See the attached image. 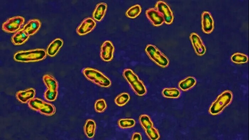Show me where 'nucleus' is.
Segmentation results:
<instances>
[{
  "label": "nucleus",
  "mask_w": 249,
  "mask_h": 140,
  "mask_svg": "<svg viewBox=\"0 0 249 140\" xmlns=\"http://www.w3.org/2000/svg\"><path fill=\"white\" fill-rule=\"evenodd\" d=\"M82 72L87 79L101 87L107 88L111 85L110 80L96 69L87 67L83 70Z\"/></svg>",
  "instance_id": "nucleus-1"
},
{
  "label": "nucleus",
  "mask_w": 249,
  "mask_h": 140,
  "mask_svg": "<svg viewBox=\"0 0 249 140\" xmlns=\"http://www.w3.org/2000/svg\"><path fill=\"white\" fill-rule=\"evenodd\" d=\"M46 51L43 49H36L16 52L14 59L18 61L28 62L38 61L43 59L46 56Z\"/></svg>",
  "instance_id": "nucleus-2"
},
{
  "label": "nucleus",
  "mask_w": 249,
  "mask_h": 140,
  "mask_svg": "<svg viewBox=\"0 0 249 140\" xmlns=\"http://www.w3.org/2000/svg\"><path fill=\"white\" fill-rule=\"evenodd\" d=\"M123 75L137 95L142 96L146 93V89L143 82L131 69H125Z\"/></svg>",
  "instance_id": "nucleus-3"
},
{
  "label": "nucleus",
  "mask_w": 249,
  "mask_h": 140,
  "mask_svg": "<svg viewBox=\"0 0 249 140\" xmlns=\"http://www.w3.org/2000/svg\"><path fill=\"white\" fill-rule=\"evenodd\" d=\"M28 105L32 109L47 116L53 115L56 112L55 107L53 105L37 98L30 100Z\"/></svg>",
  "instance_id": "nucleus-4"
},
{
  "label": "nucleus",
  "mask_w": 249,
  "mask_h": 140,
  "mask_svg": "<svg viewBox=\"0 0 249 140\" xmlns=\"http://www.w3.org/2000/svg\"><path fill=\"white\" fill-rule=\"evenodd\" d=\"M232 94L229 91L222 92L212 104L209 109V112L212 114H216L221 112L231 102Z\"/></svg>",
  "instance_id": "nucleus-5"
},
{
  "label": "nucleus",
  "mask_w": 249,
  "mask_h": 140,
  "mask_svg": "<svg viewBox=\"0 0 249 140\" xmlns=\"http://www.w3.org/2000/svg\"><path fill=\"white\" fill-rule=\"evenodd\" d=\"M145 51L150 59L160 66L164 67L169 64V61L167 57L155 46L148 45L145 48Z\"/></svg>",
  "instance_id": "nucleus-6"
},
{
  "label": "nucleus",
  "mask_w": 249,
  "mask_h": 140,
  "mask_svg": "<svg viewBox=\"0 0 249 140\" xmlns=\"http://www.w3.org/2000/svg\"><path fill=\"white\" fill-rule=\"evenodd\" d=\"M24 18L20 16L10 18L3 23L2 29L3 31L7 32H14L20 29L24 23Z\"/></svg>",
  "instance_id": "nucleus-7"
},
{
  "label": "nucleus",
  "mask_w": 249,
  "mask_h": 140,
  "mask_svg": "<svg viewBox=\"0 0 249 140\" xmlns=\"http://www.w3.org/2000/svg\"><path fill=\"white\" fill-rule=\"evenodd\" d=\"M155 8L162 14L166 24H170L172 23L174 19L173 13L166 3L162 1L158 2L155 5Z\"/></svg>",
  "instance_id": "nucleus-8"
},
{
  "label": "nucleus",
  "mask_w": 249,
  "mask_h": 140,
  "mask_svg": "<svg viewBox=\"0 0 249 140\" xmlns=\"http://www.w3.org/2000/svg\"><path fill=\"white\" fill-rule=\"evenodd\" d=\"M114 48L112 42L109 40L104 41L101 46L100 56L105 61H111L113 56Z\"/></svg>",
  "instance_id": "nucleus-9"
},
{
  "label": "nucleus",
  "mask_w": 249,
  "mask_h": 140,
  "mask_svg": "<svg viewBox=\"0 0 249 140\" xmlns=\"http://www.w3.org/2000/svg\"><path fill=\"white\" fill-rule=\"evenodd\" d=\"M202 29L206 34H210L214 29V22L210 13L207 11L203 12L201 15Z\"/></svg>",
  "instance_id": "nucleus-10"
},
{
  "label": "nucleus",
  "mask_w": 249,
  "mask_h": 140,
  "mask_svg": "<svg viewBox=\"0 0 249 140\" xmlns=\"http://www.w3.org/2000/svg\"><path fill=\"white\" fill-rule=\"evenodd\" d=\"M95 21L92 18L85 19L76 30L77 34L80 36L85 35L91 32L96 26Z\"/></svg>",
  "instance_id": "nucleus-11"
},
{
  "label": "nucleus",
  "mask_w": 249,
  "mask_h": 140,
  "mask_svg": "<svg viewBox=\"0 0 249 140\" xmlns=\"http://www.w3.org/2000/svg\"><path fill=\"white\" fill-rule=\"evenodd\" d=\"M190 39L196 53L199 56L204 55L206 51V47L199 36L193 33L190 36Z\"/></svg>",
  "instance_id": "nucleus-12"
},
{
  "label": "nucleus",
  "mask_w": 249,
  "mask_h": 140,
  "mask_svg": "<svg viewBox=\"0 0 249 140\" xmlns=\"http://www.w3.org/2000/svg\"><path fill=\"white\" fill-rule=\"evenodd\" d=\"M145 14L151 22L155 26H159L164 22L162 14L154 8L148 9L145 12Z\"/></svg>",
  "instance_id": "nucleus-13"
},
{
  "label": "nucleus",
  "mask_w": 249,
  "mask_h": 140,
  "mask_svg": "<svg viewBox=\"0 0 249 140\" xmlns=\"http://www.w3.org/2000/svg\"><path fill=\"white\" fill-rule=\"evenodd\" d=\"M41 25L40 21L37 19L29 20L24 26V32L29 36L34 34L39 30Z\"/></svg>",
  "instance_id": "nucleus-14"
},
{
  "label": "nucleus",
  "mask_w": 249,
  "mask_h": 140,
  "mask_svg": "<svg viewBox=\"0 0 249 140\" xmlns=\"http://www.w3.org/2000/svg\"><path fill=\"white\" fill-rule=\"evenodd\" d=\"M35 95V91L34 89L30 88L24 91H20L16 94L17 99L23 103L27 102L28 101L33 98Z\"/></svg>",
  "instance_id": "nucleus-15"
},
{
  "label": "nucleus",
  "mask_w": 249,
  "mask_h": 140,
  "mask_svg": "<svg viewBox=\"0 0 249 140\" xmlns=\"http://www.w3.org/2000/svg\"><path fill=\"white\" fill-rule=\"evenodd\" d=\"M43 79L48 88L46 91L50 92H58V84L54 78L50 75L46 74L43 76Z\"/></svg>",
  "instance_id": "nucleus-16"
},
{
  "label": "nucleus",
  "mask_w": 249,
  "mask_h": 140,
  "mask_svg": "<svg viewBox=\"0 0 249 140\" xmlns=\"http://www.w3.org/2000/svg\"><path fill=\"white\" fill-rule=\"evenodd\" d=\"M107 7L106 3L101 2L97 4L92 14L94 19L98 21H101L105 14Z\"/></svg>",
  "instance_id": "nucleus-17"
},
{
  "label": "nucleus",
  "mask_w": 249,
  "mask_h": 140,
  "mask_svg": "<svg viewBox=\"0 0 249 140\" xmlns=\"http://www.w3.org/2000/svg\"><path fill=\"white\" fill-rule=\"evenodd\" d=\"M63 44L62 39L57 38L53 41L49 45L47 49V54L50 56H55Z\"/></svg>",
  "instance_id": "nucleus-18"
},
{
  "label": "nucleus",
  "mask_w": 249,
  "mask_h": 140,
  "mask_svg": "<svg viewBox=\"0 0 249 140\" xmlns=\"http://www.w3.org/2000/svg\"><path fill=\"white\" fill-rule=\"evenodd\" d=\"M29 36L27 34L23 29H21L12 36L11 39L12 42L15 45L22 44L25 42L28 39Z\"/></svg>",
  "instance_id": "nucleus-19"
},
{
  "label": "nucleus",
  "mask_w": 249,
  "mask_h": 140,
  "mask_svg": "<svg viewBox=\"0 0 249 140\" xmlns=\"http://www.w3.org/2000/svg\"><path fill=\"white\" fill-rule=\"evenodd\" d=\"M96 128V124L94 121L88 119L86 122L84 127V132L89 138H93L94 136Z\"/></svg>",
  "instance_id": "nucleus-20"
},
{
  "label": "nucleus",
  "mask_w": 249,
  "mask_h": 140,
  "mask_svg": "<svg viewBox=\"0 0 249 140\" xmlns=\"http://www.w3.org/2000/svg\"><path fill=\"white\" fill-rule=\"evenodd\" d=\"M196 82L194 78L189 77L181 81L179 84V87L182 90L186 91L194 86Z\"/></svg>",
  "instance_id": "nucleus-21"
},
{
  "label": "nucleus",
  "mask_w": 249,
  "mask_h": 140,
  "mask_svg": "<svg viewBox=\"0 0 249 140\" xmlns=\"http://www.w3.org/2000/svg\"><path fill=\"white\" fill-rule=\"evenodd\" d=\"M141 10L140 5H136L130 8L126 12V15L128 17L135 18L140 14Z\"/></svg>",
  "instance_id": "nucleus-22"
},
{
  "label": "nucleus",
  "mask_w": 249,
  "mask_h": 140,
  "mask_svg": "<svg viewBox=\"0 0 249 140\" xmlns=\"http://www.w3.org/2000/svg\"><path fill=\"white\" fill-rule=\"evenodd\" d=\"M130 96L127 93L123 92L117 96L114 99L115 103L119 106L125 105L129 100Z\"/></svg>",
  "instance_id": "nucleus-23"
},
{
  "label": "nucleus",
  "mask_w": 249,
  "mask_h": 140,
  "mask_svg": "<svg viewBox=\"0 0 249 140\" xmlns=\"http://www.w3.org/2000/svg\"><path fill=\"white\" fill-rule=\"evenodd\" d=\"M162 94L164 96L167 98H176L179 96L180 92L177 89L165 88L162 91Z\"/></svg>",
  "instance_id": "nucleus-24"
},
{
  "label": "nucleus",
  "mask_w": 249,
  "mask_h": 140,
  "mask_svg": "<svg viewBox=\"0 0 249 140\" xmlns=\"http://www.w3.org/2000/svg\"><path fill=\"white\" fill-rule=\"evenodd\" d=\"M232 61L236 64H243L247 62L248 60L247 56L245 54L240 53H236L231 56Z\"/></svg>",
  "instance_id": "nucleus-25"
},
{
  "label": "nucleus",
  "mask_w": 249,
  "mask_h": 140,
  "mask_svg": "<svg viewBox=\"0 0 249 140\" xmlns=\"http://www.w3.org/2000/svg\"><path fill=\"white\" fill-rule=\"evenodd\" d=\"M139 121L141 125L145 130L153 126V124L149 117L147 115L143 114L139 117Z\"/></svg>",
  "instance_id": "nucleus-26"
},
{
  "label": "nucleus",
  "mask_w": 249,
  "mask_h": 140,
  "mask_svg": "<svg viewBox=\"0 0 249 140\" xmlns=\"http://www.w3.org/2000/svg\"><path fill=\"white\" fill-rule=\"evenodd\" d=\"M135 124V121L133 119H121L118 122L119 126L120 127L123 129L132 127Z\"/></svg>",
  "instance_id": "nucleus-27"
},
{
  "label": "nucleus",
  "mask_w": 249,
  "mask_h": 140,
  "mask_svg": "<svg viewBox=\"0 0 249 140\" xmlns=\"http://www.w3.org/2000/svg\"><path fill=\"white\" fill-rule=\"evenodd\" d=\"M107 105L105 101L103 99H100L96 101L94 104V109L98 113H102L104 111Z\"/></svg>",
  "instance_id": "nucleus-28"
},
{
  "label": "nucleus",
  "mask_w": 249,
  "mask_h": 140,
  "mask_svg": "<svg viewBox=\"0 0 249 140\" xmlns=\"http://www.w3.org/2000/svg\"><path fill=\"white\" fill-rule=\"evenodd\" d=\"M148 137L152 140H156L159 138V135L157 130L153 126L145 130Z\"/></svg>",
  "instance_id": "nucleus-29"
},
{
  "label": "nucleus",
  "mask_w": 249,
  "mask_h": 140,
  "mask_svg": "<svg viewBox=\"0 0 249 140\" xmlns=\"http://www.w3.org/2000/svg\"><path fill=\"white\" fill-rule=\"evenodd\" d=\"M58 94V92H50L46 91L44 94V97L47 101H53L56 98Z\"/></svg>",
  "instance_id": "nucleus-30"
},
{
  "label": "nucleus",
  "mask_w": 249,
  "mask_h": 140,
  "mask_svg": "<svg viewBox=\"0 0 249 140\" xmlns=\"http://www.w3.org/2000/svg\"><path fill=\"white\" fill-rule=\"evenodd\" d=\"M132 140H141L142 137L141 134L138 132H135L133 134L132 137Z\"/></svg>",
  "instance_id": "nucleus-31"
}]
</instances>
